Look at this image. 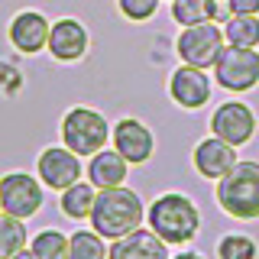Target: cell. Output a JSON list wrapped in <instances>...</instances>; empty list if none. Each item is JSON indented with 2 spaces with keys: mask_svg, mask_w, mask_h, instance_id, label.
<instances>
[{
  "mask_svg": "<svg viewBox=\"0 0 259 259\" xmlns=\"http://www.w3.org/2000/svg\"><path fill=\"white\" fill-rule=\"evenodd\" d=\"M146 221L143 198L133 188L120 185V188H104L97 191L94 210H91V230H97L104 240H120L126 233L140 230Z\"/></svg>",
  "mask_w": 259,
  "mask_h": 259,
  "instance_id": "1",
  "label": "cell"
},
{
  "mask_svg": "<svg viewBox=\"0 0 259 259\" xmlns=\"http://www.w3.org/2000/svg\"><path fill=\"white\" fill-rule=\"evenodd\" d=\"M146 224L159 240H165L168 246H185L198 237L201 230V210L188 194L168 191L156 198L146 207Z\"/></svg>",
  "mask_w": 259,
  "mask_h": 259,
  "instance_id": "2",
  "label": "cell"
},
{
  "mask_svg": "<svg viewBox=\"0 0 259 259\" xmlns=\"http://www.w3.org/2000/svg\"><path fill=\"white\" fill-rule=\"evenodd\" d=\"M214 198L233 221H259V162H237L217 182Z\"/></svg>",
  "mask_w": 259,
  "mask_h": 259,
  "instance_id": "3",
  "label": "cell"
},
{
  "mask_svg": "<svg viewBox=\"0 0 259 259\" xmlns=\"http://www.w3.org/2000/svg\"><path fill=\"white\" fill-rule=\"evenodd\" d=\"M110 123L94 107H71L62 117V146H68L75 156L91 159L94 152L107 149Z\"/></svg>",
  "mask_w": 259,
  "mask_h": 259,
  "instance_id": "4",
  "label": "cell"
},
{
  "mask_svg": "<svg viewBox=\"0 0 259 259\" xmlns=\"http://www.w3.org/2000/svg\"><path fill=\"white\" fill-rule=\"evenodd\" d=\"M227 49L224 26L221 23H198V26H185L175 39V52L182 65H194V68H214Z\"/></svg>",
  "mask_w": 259,
  "mask_h": 259,
  "instance_id": "5",
  "label": "cell"
},
{
  "mask_svg": "<svg viewBox=\"0 0 259 259\" xmlns=\"http://www.w3.org/2000/svg\"><path fill=\"white\" fill-rule=\"evenodd\" d=\"M214 81L230 94L253 91L259 84V49L227 46L221 59L214 62Z\"/></svg>",
  "mask_w": 259,
  "mask_h": 259,
  "instance_id": "6",
  "label": "cell"
},
{
  "mask_svg": "<svg viewBox=\"0 0 259 259\" xmlns=\"http://www.w3.org/2000/svg\"><path fill=\"white\" fill-rule=\"evenodd\" d=\"M46 201V185L39 182V175L29 172H7L0 178V210L29 221L32 214H39Z\"/></svg>",
  "mask_w": 259,
  "mask_h": 259,
  "instance_id": "7",
  "label": "cell"
},
{
  "mask_svg": "<svg viewBox=\"0 0 259 259\" xmlns=\"http://www.w3.org/2000/svg\"><path fill=\"white\" fill-rule=\"evenodd\" d=\"M81 172H84L81 156H75L68 146H46V149L39 152V159H36L39 182H42L46 188H52V191L71 188L75 182H81Z\"/></svg>",
  "mask_w": 259,
  "mask_h": 259,
  "instance_id": "8",
  "label": "cell"
},
{
  "mask_svg": "<svg viewBox=\"0 0 259 259\" xmlns=\"http://www.w3.org/2000/svg\"><path fill=\"white\" fill-rule=\"evenodd\" d=\"M210 133L230 146H246L256 133V113L243 101H224L210 113Z\"/></svg>",
  "mask_w": 259,
  "mask_h": 259,
  "instance_id": "9",
  "label": "cell"
},
{
  "mask_svg": "<svg viewBox=\"0 0 259 259\" xmlns=\"http://www.w3.org/2000/svg\"><path fill=\"white\" fill-rule=\"evenodd\" d=\"M110 143L130 165H143V162H149L152 152H156V136H152V130L136 117L117 120L113 130H110Z\"/></svg>",
  "mask_w": 259,
  "mask_h": 259,
  "instance_id": "10",
  "label": "cell"
},
{
  "mask_svg": "<svg viewBox=\"0 0 259 259\" xmlns=\"http://www.w3.org/2000/svg\"><path fill=\"white\" fill-rule=\"evenodd\" d=\"M210 75L207 68H194V65H182L168 78V97L185 110H201L210 101Z\"/></svg>",
  "mask_w": 259,
  "mask_h": 259,
  "instance_id": "11",
  "label": "cell"
},
{
  "mask_svg": "<svg viewBox=\"0 0 259 259\" xmlns=\"http://www.w3.org/2000/svg\"><path fill=\"white\" fill-rule=\"evenodd\" d=\"M49 32H52V23L39 10H20L7 26L13 49L23 55H39L42 49H49Z\"/></svg>",
  "mask_w": 259,
  "mask_h": 259,
  "instance_id": "12",
  "label": "cell"
},
{
  "mask_svg": "<svg viewBox=\"0 0 259 259\" xmlns=\"http://www.w3.org/2000/svg\"><path fill=\"white\" fill-rule=\"evenodd\" d=\"M88 46H91V36H88L84 23L75 20V16H62V20L52 23V32H49V52H52L55 62H81L88 55Z\"/></svg>",
  "mask_w": 259,
  "mask_h": 259,
  "instance_id": "13",
  "label": "cell"
},
{
  "mask_svg": "<svg viewBox=\"0 0 259 259\" xmlns=\"http://www.w3.org/2000/svg\"><path fill=\"white\" fill-rule=\"evenodd\" d=\"M237 162H240V159H237V146L217 140L214 133L204 136V140L194 146V152H191L194 172H198L201 178H210V182H221V178L230 172Z\"/></svg>",
  "mask_w": 259,
  "mask_h": 259,
  "instance_id": "14",
  "label": "cell"
},
{
  "mask_svg": "<svg viewBox=\"0 0 259 259\" xmlns=\"http://www.w3.org/2000/svg\"><path fill=\"white\" fill-rule=\"evenodd\" d=\"M107 259H172V256H168V243L165 240H159L149 227H146V230L140 227V230L113 240Z\"/></svg>",
  "mask_w": 259,
  "mask_h": 259,
  "instance_id": "15",
  "label": "cell"
},
{
  "mask_svg": "<svg viewBox=\"0 0 259 259\" xmlns=\"http://www.w3.org/2000/svg\"><path fill=\"white\" fill-rule=\"evenodd\" d=\"M84 175H88V182H91L97 191L120 188V185L126 182V175H130V162L120 156L117 149H101V152H94V156L88 159Z\"/></svg>",
  "mask_w": 259,
  "mask_h": 259,
  "instance_id": "16",
  "label": "cell"
},
{
  "mask_svg": "<svg viewBox=\"0 0 259 259\" xmlns=\"http://www.w3.org/2000/svg\"><path fill=\"white\" fill-rule=\"evenodd\" d=\"M94 201H97V188L91 182H75L71 188L62 191L59 198V207L68 221H91V210H94Z\"/></svg>",
  "mask_w": 259,
  "mask_h": 259,
  "instance_id": "17",
  "label": "cell"
},
{
  "mask_svg": "<svg viewBox=\"0 0 259 259\" xmlns=\"http://www.w3.org/2000/svg\"><path fill=\"white\" fill-rule=\"evenodd\" d=\"M26 249V221L0 210V259H10Z\"/></svg>",
  "mask_w": 259,
  "mask_h": 259,
  "instance_id": "18",
  "label": "cell"
},
{
  "mask_svg": "<svg viewBox=\"0 0 259 259\" xmlns=\"http://www.w3.org/2000/svg\"><path fill=\"white\" fill-rule=\"evenodd\" d=\"M224 39H227V46L256 49L259 46V16H230L224 23Z\"/></svg>",
  "mask_w": 259,
  "mask_h": 259,
  "instance_id": "19",
  "label": "cell"
},
{
  "mask_svg": "<svg viewBox=\"0 0 259 259\" xmlns=\"http://www.w3.org/2000/svg\"><path fill=\"white\" fill-rule=\"evenodd\" d=\"M68 240H71L68 259H107L110 253V246L104 243V237L97 230H75Z\"/></svg>",
  "mask_w": 259,
  "mask_h": 259,
  "instance_id": "20",
  "label": "cell"
},
{
  "mask_svg": "<svg viewBox=\"0 0 259 259\" xmlns=\"http://www.w3.org/2000/svg\"><path fill=\"white\" fill-rule=\"evenodd\" d=\"M68 246L71 240L62 230H39L29 240V249L36 259H68Z\"/></svg>",
  "mask_w": 259,
  "mask_h": 259,
  "instance_id": "21",
  "label": "cell"
},
{
  "mask_svg": "<svg viewBox=\"0 0 259 259\" xmlns=\"http://www.w3.org/2000/svg\"><path fill=\"white\" fill-rule=\"evenodd\" d=\"M172 20L182 29L210 23V0H172Z\"/></svg>",
  "mask_w": 259,
  "mask_h": 259,
  "instance_id": "22",
  "label": "cell"
},
{
  "mask_svg": "<svg viewBox=\"0 0 259 259\" xmlns=\"http://www.w3.org/2000/svg\"><path fill=\"white\" fill-rule=\"evenodd\" d=\"M259 249L246 233H227L217 243V259H256Z\"/></svg>",
  "mask_w": 259,
  "mask_h": 259,
  "instance_id": "23",
  "label": "cell"
},
{
  "mask_svg": "<svg viewBox=\"0 0 259 259\" xmlns=\"http://www.w3.org/2000/svg\"><path fill=\"white\" fill-rule=\"evenodd\" d=\"M117 10L126 16L130 23H146L159 10V0H117Z\"/></svg>",
  "mask_w": 259,
  "mask_h": 259,
  "instance_id": "24",
  "label": "cell"
},
{
  "mask_svg": "<svg viewBox=\"0 0 259 259\" xmlns=\"http://www.w3.org/2000/svg\"><path fill=\"white\" fill-rule=\"evenodd\" d=\"M233 16H259V0H227Z\"/></svg>",
  "mask_w": 259,
  "mask_h": 259,
  "instance_id": "25",
  "label": "cell"
},
{
  "mask_svg": "<svg viewBox=\"0 0 259 259\" xmlns=\"http://www.w3.org/2000/svg\"><path fill=\"white\" fill-rule=\"evenodd\" d=\"M172 259H204L201 253H194V249H182V253H175Z\"/></svg>",
  "mask_w": 259,
  "mask_h": 259,
  "instance_id": "26",
  "label": "cell"
},
{
  "mask_svg": "<svg viewBox=\"0 0 259 259\" xmlns=\"http://www.w3.org/2000/svg\"><path fill=\"white\" fill-rule=\"evenodd\" d=\"M10 259H36V256H32V249H20V253L10 256Z\"/></svg>",
  "mask_w": 259,
  "mask_h": 259,
  "instance_id": "27",
  "label": "cell"
}]
</instances>
